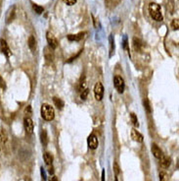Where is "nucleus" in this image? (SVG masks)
<instances>
[{
    "mask_svg": "<svg viewBox=\"0 0 179 181\" xmlns=\"http://www.w3.org/2000/svg\"><path fill=\"white\" fill-rule=\"evenodd\" d=\"M110 42H111V52H113L114 48V40H113V37H112V34L110 36Z\"/></svg>",
    "mask_w": 179,
    "mask_h": 181,
    "instance_id": "29",
    "label": "nucleus"
},
{
    "mask_svg": "<svg viewBox=\"0 0 179 181\" xmlns=\"http://www.w3.org/2000/svg\"><path fill=\"white\" fill-rule=\"evenodd\" d=\"M160 181H168V175L164 171H161L160 173Z\"/></svg>",
    "mask_w": 179,
    "mask_h": 181,
    "instance_id": "22",
    "label": "nucleus"
},
{
    "mask_svg": "<svg viewBox=\"0 0 179 181\" xmlns=\"http://www.w3.org/2000/svg\"><path fill=\"white\" fill-rule=\"evenodd\" d=\"M43 159H44V162H45V163L47 165H50V164H52V162H53V157H52V154H49V153H45L43 154Z\"/></svg>",
    "mask_w": 179,
    "mask_h": 181,
    "instance_id": "16",
    "label": "nucleus"
},
{
    "mask_svg": "<svg viewBox=\"0 0 179 181\" xmlns=\"http://www.w3.org/2000/svg\"><path fill=\"white\" fill-rule=\"evenodd\" d=\"M53 101H54L55 106L58 107L59 109H62L64 107V101L61 100V98H59L57 97H54L53 98Z\"/></svg>",
    "mask_w": 179,
    "mask_h": 181,
    "instance_id": "17",
    "label": "nucleus"
},
{
    "mask_svg": "<svg viewBox=\"0 0 179 181\" xmlns=\"http://www.w3.org/2000/svg\"><path fill=\"white\" fill-rule=\"evenodd\" d=\"M94 96L97 101H101L104 96V87H103L102 83H97L94 87Z\"/></svg>",
    "mask_w": 179,
    "mask_h": 181,
    "instance_id": "3",
    "label": "nucleus"
},
{
    "mask_svg": "<svg viewBox=\"0 0 179 181\" xmlns=\"http://www.w3.org/2000/svg\"><path fill=\"white\" fill-rule=\"evenodd\" d=\"M87 143H88V147H89L91 150H95V149L98 148V139H97V137L95 135H93V134H91V135L88 137L87 139Z\"/></svg>",
    "mask_w": 179,
    "mask_h": 181,
    "instance_id": "7",
    "label": "nucleus"
},
{
    "mask_svg": "<svg viewBox=\"0 0 179 181\" xmlns=\"http://www.w3.org/2000/svg\"><path fill=\"white\" fill-rule=\"evenodd\" d=\"M47 141H48V139H47V133L45 130H43L41 132V143L43 144V146H46Z\"/></svg>",
    "mask_w": 179,
    "mask_h": 181,
    "instance_id": "19",
    "label": "nucleus"
},
{
    "mask_svg": "<svg viewBox=\"0 0 179 181\" xmlns=\"http://www.w3.org/2000/svg\"><path fill=\"white\" fill-rule=\"evenodd\" d=\"M144 106H145V108L147 110V112H149V113H151V108H150V104H149V101L145 100L144 101Z\"/></svg>",
    "mask_w": 179,
    "mask_h": 181,
    "instance_id": "27",
    "label": "nucleus"
},
{
    "mask_svg": "<svg viewBox=\"0 0 179 181\" xmlns=\"http://www.w3.org/2000/svg\"><path fill=\"white\" fill-rule=\"evenodd\" d=\"M28 43L29 48L31 49V51H34V50H35V48H36V40H35V39L33 37V36H31V37H29Z\"/></svg>",
    "mask_w": 179,
    "mask_h": 181,
    "instance_id": "15",
    "label": "nucleus"
},
{
    "mask_svg": "<svg viewBox=\"0 0 179 181\" xmlns=\"http://www.w3.org/2000/svg\"><path fill=\"white\" fill-rule=\"evenodd\" d=\"M114 173H116V175H119V165H117L116 162H114Z\"/></svg>",
    "mask_w": 179,
    "mask_h": 181,
    "instance_id": "28",
    "label": "nucleus"
},
{
    "mask_svg": "<svg viewBox=\"0 0 179 181\" xmlns=\"http://www.w3.org/2000/svg\"><path fill=\"white\" fill-rule=\"evenodd\" d=\"M32 8H33V10L37 14H41L44 11L43 7H41V6H39V5H36V4H32Z\"/></svg>",
    "mask_w": 179,
    "mask_h": 181,
    "instance_id": "20",
    "label": "nucleus"
},
{
    "mask_svg": "<svg viewBox=\"0 0 179 181\" xmlns=\"http://www.w3.org/2000/svg\"><path fill=\"white\" fill-rule=\"evenodd\" d=\"M151 150H152L153 154H154V157H157V159H160V157L163 156V152H161V150L158 148V146L157 144H153Z\"/></svg>",
    "mask_w": 179,
    "mask_h": 181,
    "instance_id": "12",
    "label": "nucleus"
},
{
    "mask_svg": "<svg viewBox=\"0 0 179 181\" xmlns=\"http://www.w3.org/2000/svg\"><path fill=\"white\" fill-rule=\"evenodd\" d=\"M0 89H5V82L0 76Z\"/></svg>",
    "mask_w": 179,
    "mask_h": 181,
    "instance_id": "30",
    "label": "nucleus"
},
{
    "mask_svg": "<svg viewBox=\"0 0 179 181\" xmlns=\"http://www.w3.org/2000/svg\"><path fill=\"white\" fill-rule=\"evenodd\" d=\"M88 93H89V90H88V89H84L83 90H81V94H80V98L81 100H86L87 96H88Z\"/></svg>",
    "mask_w": 179,
    "mask_h": 181,
    "instance_id": "24",
    "label": "nucleus"
},
{
    "mask_svg": "<svg viewBox=\"0 0 179 181\" xmlns=\"http://www.w3.org/2000/svg\"><path fill=\"white\" fill-rule=\"evenodd\" d=\"M114 87L117 92L119 94H122L123 90H124V80L120 77V76H116L114 79Z\"/></svg>",
    "mask_w": 179,
    "mask_h": 181,
    "instance_id": "4",
    "label": "nucleus"
},
{
    "mask_svg": "<svg viewBox=\"0 0 179 181\" xmlns=\"http://www.w3.org/2000/svg\"><path fill=\"white\" fill-rule=\"evenodd\" d=\"M23 126H25V130L28 134H32L33 133V121L31 117H26L23 119Z\"/></svg>",
    "mask_w": 179,
    "mask_h": 181,
    "instance_id": "5",
    "label": "nucleus"
},
{
    "mask_svg": "<svg viewBox=\"0 0 179 181\" xmlns=\"http://www.w3.org/2000/svg\"><path fill=\"white\" fill-rule=\"evenodd\" d=\"M130 118H131V121H132V123H133L134 126H136V127L139 126V123H138L137 117H136V115H135L134 113H131V114H130Z\"/></svg>",
    "mask_w": 179,
    "mask_h": 181,
    "instance_id": "21",
    "label": "nucleus"
},
{
    "mask_svg": "<svg viewBox=\"0 0 179 181\" xmlns=\"http://www.w3.org/2000/svg\"><path fill=\"white\" fill-rule=\"evenodd\" d=\"M63 1L69 6H72V5H75L76 3V0H63Z\"/></svg>",
    "mask_w": 179,
    "mask_h": 181,
    "instance_id": "26",
    "label": "nucleus"
},
{
    "mask_svg": "<svg viewBox=\"0 0 179 181\" xmlns=\"http://www.w3.org/2000/svg\"><path fill=\"white\" fill-rule=\"evenodd\" d=\"M160 160H161V164L163 167L164 168H167L170 166V163H171V159H170V157L164 156V154H163V156H161L160 157Z\"/></svg>",
    "mask_w": 179,
    "mask_h": 181,
    "instance_id": "11",
    "label": "nucleus"
},
{
    "mask_svg": "<svg viewBox=\"0 0 179 181\" xmlns=\"http://www.w3.org/2000/svg\"><path fill=\"white\" fill-rule=\"evenodd\" d=\"M102 181H105V170L102 171Z\"/></svg>",
    "mask_w": 179,
    "mask_h": 181,
    "instance_id": "32",
    "label": "nucleus"
},
{
    "mask_svg": "<svg viewBox=\"0 0 179 181\" xmlns=\"http://www.w3.org/2000/svg\"><path fill=\"white\" fill-rule=\"evenodd\" d=\"M131 138L135 142H138V143L143 142V136L141 135V134L138 132L137 130H135V129H132L131 130Z\"/></svg>",
    "mask_w": 179,
    "mask_h": 181,
    "instance_id": "10",
    "label": "nucleus"
},
{
    "mask_svg": "<svg viewBox=\"0 0 179 181\" xmlns=\"http://www.w3.org/2000/svg\"><path fill=\"white\" fill-rule=\"evenodd\" d=\"M46 39H47V42H48L49 46H50V47H51L52 49H55V48L58 46L57 40H56V37L53 36V34H51L50 32H47V34H46Z\"/></svg>",
    "mask_w": 179,
    "mask_h": 181,
    "instance_id": "6",
    "label": "nucleus"
},
{
    "mask_svg": "<svg viewBox=\"0 0 179 181\" xmlns=\"http://www.w3.org/2000/svg\"><path fill=\"white\" fill-rule=\"evenodd\" d=\"M41 175H42V180L45 181L46 180V176H45V173H44V170H43L42 167H41Z\"/></svg>",
    "mask_w": 179,
    "mask_h": 181,
    "instance_id": "31",
    "label": "nucleus"
},
{
    "mask_svg": "<svg viewBox=\"0 0 179 181\" xmlns=\"http://www.w3.org/2000/svg\"><path fill=\"white\" fill-rule=\"evenodd\" d=\"M171 27H172L173 30H178V27H179V22H178V19H173V20H172Z\"/></svg>",
    "mask_w": 179,
    "mask_h": 181,
    "instance_id": "25",
    "label": "nucleus"
},
{
    "mask_svg": "<svg viewBox=\"0 0 179 181\" xmlns=\"http://www.w3.org/2000/svg\"><path fill=\"white\" fill-rule=\"evenodd\" d=\"M0 3H1V0H0Z\"/></svg>",
    "mask_w": 179,
    "mask_h": 181,
    "instance_id": "33",
    "label": "nucleus"
},
{
    "mask_svg": "<svg viewBox=\"0 0 179 181\" xmlns=\"http://www.w3.org/2000/svg\"><path fill=\"white\" fill-rule=\"evenodd\" d=\"M41 116L44 120L46 121H52L55 117V110L54 108L49 106V104H43L41 106Z\"/></svg>",
    "mask_w": 179,
    "mask_h": 181,
    "instance_id": "1",
    "label": "nucleus"
},
{
    "mask_svg": "<svg viewBox=\"0 0 179 181\" xmlns=\"http://www.w3.org/2000/svg\"><path fill=\"white\" fill-rule=\"evenodd\" d=\"M0 49H1L2 53L6 55L7 57H10L11 56V51H10V48H9V46L7 45V42H6V40H0Z\"/></svg>",
    "mask_w": 179,
    "mask_h": 181,
    "instance_id": "8",
    "label": "nucleus"
},
{
    "mask_svg": "<svg viewBox=\"0 0 179 181\" xmlns=\"http://www.w3.org/2000/svg\"><path fill=\"white\" fill-rule=\"evenodd\" d=\"M14 17H15V11H14V8H13V10L9 12V16L7 17V23H10L11 21H13Z\"/></svg>",
    "mask_w": 179,
    "mask_h": 181,
    "instance_id": "23",
    "label": "nucleus"
},
{
    "mask_svg": "<svg viewBox=\"0 0 179 181\" xmlns=\"http://www.w3.org/2000/svg\"><path fill=\"white\" fill-rule=\"evenodd\" d=\"M133 46L136 50H140L141 46H142V42H141V40L137 39V37H133Z\"/></svg>",
    "mask_w": 179,
    "mask_h": 181,
    "instance_id": "18",
    "label": "nucleus"
},
{
    "mask_svg": "<svg viewBox=\"0 0 179 181\" xmlns=\"http://www.w3.org/2000/svg\"><path fill=\"white\" fill-rule=\"evenodd\" d=\"M44 56H45V59L47 62H52L53 61L54 55H53L52 48L50 47V46H47V47L44 48Z\"/></svg>",
    "mask_w": 179,
    "mask_h": 181,
    "instance_id": "9",
    "label": "nucleus"
},
{
    "mask_svg": "<svg viewBox=\"0 0 179 181\" xmlns=\"http://www.w3.org/2000/svg\"><path fill=\"white\" fill-rule=\"evenodd\" d=\"M149 12L150 15L155 21L161 22L163 21V15L161 12V7L160 5L157 3H150L149 5Z\"/></svg>",
    "mask_w": 179,
    "mask_h": 181,
    "instance_id": "2",
    "label": "nucleus"
},
{
    "mask_svg": "<svg viewBox=\"0 0 179 181\" xmlns=\"http://www.w3.org/2000/svg\"><path fill=\"white\" fill-rule=\"evenodd\" d=\"M85 34V33H79L77 34H69L67 36V40H70V42H78V40H80L83 36Z\"/></svg>",
    "mask_w": 179,
    "mask_h": 181,
    "instance_id": "13",
    "label": "nucleus"
},
{
    "mask_svg": "<svg viewBox=\"0 0 179 181\" xmlns=\"http://www.w3.org/2000/svg\"><path fill=\"white\" fill-rule=\"evenodd\" d=\"M8 141V135L4 129H0V143L2 145H6Z\"/></svg>",
    "mask_w": 179,
    "mask_h": 181,
    "instance_id": "14",
    "label": "nucleus"
}]
</instances>
